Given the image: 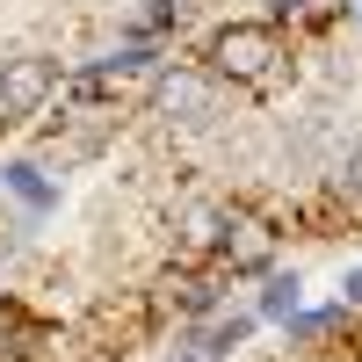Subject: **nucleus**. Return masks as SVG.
<instances>
[{
    "mask_svg": "<svg viewBox=\"0 0 362 362\" xmlns=\"http://www.w3.org/2000/svg\"><path fill=\"white\" fill-rule=\"evenodd\" d=\"M232 232H239V239H232V254L247 261V268H261V261H268V232H261V225H232Z\"/></svg>",
    "mask_w": 362,
    "mask_h": 362,
    "instance_id": "obj_4",
    "label": "nucleus"
},
{
    "mask_svg": "<svg viewBox=\"0 0 362 362\" xmlns=\"http://www.w3.org/2000/svg\"><path fill=\"white\" fill-rule=\"evenodd\" d=\"M297 305V276H276V283H268V312H290Z\"/></svg>",
    "mask_w": 362,
    "mask_h": 362,
    "instance_id": "obj_5",
    "label": "nucleus"
},
{
    "mask_svg": "<svg viewBox=\"0 0 362 362\" xmlns=\"http://www.w3.org/2000/svg\"><path fill=\"white\" fill-rule=\"evenodd\" d=\"M210 58H218V73H232V80H268L276 73V37L268 29H225L218 44H210Z\"/></svg>",
    "mask_w": 362,
    "mask_h": 362,
    "instance_id": "obj_2",
    "label": "nucleus"
},
{
    "mask_svg": "<svg viewBox=\"0 0 362 362\" xmlns=\"http://www.w3.org/2000/svg\"><path fill=\"white\" fill-rule=\"evenodd\" d=\"M160 109H167V116H181V124H203V116H210V80L174 73V80L160 87Z\"/></svg>",
    "mask_w": 362,
    "mask_h": 362,
    "instance_id": "obj_3",
    "label": "nucleus"
},
{
    "mask_svg": "<svg viewBox=\"0 0 362 362\" xmlns=\"http://www.w3.org/2000/svg\"><path fill=\"white\" fill-rule=\"evenodd\" d=\"M348 196H362V153L348 160Z\"/></svg>",
    "mask_w": 362,
    "mask_h": 362,
    "instance_id": "obj_6",
    "label": "nucleus"
},
{
    "mask_svg": "<svg viewBox=\"0 0 362 362\" xmlns=\"http://www.w3.org/2000/svg\"><path fill=\"white\" fill-rule=\"evenodd\" d=\"M51 95H58L51 58H8V66H0V116H37Z\"/></svg>",
    "mask_w": 362,
    "mask_h": 362,
    "instance_id": "obj_1",
    "label": "nucleus"
}]
</instances>
